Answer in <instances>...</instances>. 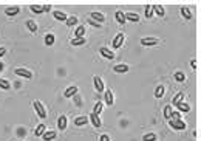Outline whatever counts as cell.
<instances>
[{"mask_svg": "<svg viewBox=\"0 0 201 141\" xmlns=\"http://www.w3.org/2000/svg\"><path fill=\"white\" fill-rule=\"evenodd\" d=\"M169 126L175 130H186V123L183 120H169Z\"/></svg>", "mask_w": 201, "mask_h": 141, "instance_id": "1", "label": "cell"}, {"mask_svg": "<svg viewBox=\"0 0 201 141\" xmlns=\"http://www.w3.org/2000/svg\"><path fill=\"white\" fill-rule=\"evenodd\" d=\"M33 107L36 109V112H37V115H39V118H42V120H45V118H46L45 107L42 106V102H40V101H34V102H33Z\"/></svg>", "mask_w": 201, "mask_h": 141, "instance_id": "2", "label": "cell"}, {"mask_svg": "<svg viewBox=\"0 0 201 141\" xmlns=\"http://www.w3.org/2000/svg\"><path fill=\"white\" fill-rule=\"evenodd\" d=\"M16 75L22 76L25 79H31L33 78V73L30 72V70H27V68H16Z\"/></svg>", "mask_w": 201, "mask_h": 141, "instance_id": "3", "label": "cell"}, {"mask_svg": "<svg viewBox=\"0 0 201 141\" xmlns=\"http://www.w3.org/2000/svg\"><path fill=\"white\" fill-rule=\"evenodd\" d=\"M99 53H100V56L105 58V59H115V53L110 51L107 46H100V48H99Z\"/></svg>", "mask_w": 201, "mask_h": 141, "instance_id": "4", "label": "cell"}, {"mask_svg": "<svg viewBox=\"0 0 201 141\" xmlns=\"http://www.w3.org/2000/svg\"><path fill=\"white\" fill-rule=\"evenodd\" d=\"M158 39H155V37H144V39H141V45H144V46H153V45H158Z\"/></svg>", "mask_w": 201, "mask_h": 141, "instance_id": "5", "label": "cell"}, {"mask_svg": "<svg viewBox=\"0 0 201 141\" xmlns=\"http://www.w3.org/2000/svg\"><path fill=\"white\" fill-rule=\"evenodd\" d=\"M76 95H78V87L76 85H71V87H68L64 91V96L65 98H73V96H76Z\"/></svg>", "mask_w": 201, "mask_h": 141, "instance_id": "6", "label": "cell"}, {"mask_svg": "<svg viewBox=\"0 0 201 141\" xmlns=\"http://www.w3.org/2000/svg\"><path fill=\"white\" fill-rule=\"evenodd\" d=\"M124 34L122 33H119V34H116V37L113 39V48L115 50H118V48H121V45H122V42H124Z\"/></svg>", "mask_w": 201, "mask_h": 141, "instance_id": "7", "label": "cell"}, {"mask_svg": "<svg viewBox=\"0 0 201 141\" xmlns=\"http://www.w3.org/2000/svg\"><path fill=\"white\" fill-rule=\"evenodd\" d=\"M90 19L94 20V22H97L99 25L105 22V16H104V14H100V13H91V14H90Z\"/></svg>", "mask_w": 201, "mask_h": 141, "instance_id": "8", "label": "cell"}, {"mask_svg": "<svg viewBox=\"0 0 201 141\" xmlns=\"http://www.w3.org/2000/svg\"><path fill=\"white\" fill-rule=\"evenodd\" d=\"M129 70H130V68H129L127 64H118V65L113 67V72H115V73H127Z\"/></svg>", "mask_w": 201, "mask_h": 141, "instance_id": "9", "label": "cell"}, {"mask_svg": "<svg viewBox=\"0 0 201 141\" xmlns=\"http://www.w3.org/2000/svg\"><path fill=\"white\" fill-rule=\"evenodd\" d=\"M93 82H94V88L97 90V91H104V82H102V79H100L99 76H93Z\"/></svg>", "mask_w": 201, "mask_h": 141, "instance_id": "10", "label": "cell"}, {"mask_svg": "<svg viewBox=\"0 0 201 141\" xmlns=\"http://www.w3.org/2000/svg\"><path fill=\"white\" fill-rule=\"evenodd\" d=\"M104 101H105V104H107V106H113V104H115L111 90H105V91H104Z\"/></svg>", "mask_w": 201, "mask_h": 141, "instance_id": "11", "label": "cell"}, {"mask_svg": "<svg viewBox=\"0 0 201 141\" xmlns=\"http://www.w3.org/2000/svg\"><path fill=\"white\" fill-rule=\"evenodd\" d=\"M88 121H91V124H93L94 127H100V126H102V123H100V118H99V115H94V113H90Z\"/></svg>", "mask_w": 201, "mask_h": 141, "instance_id": "12", "label": "cell"}, {"mask_svg": "<svg viewBox=\"0 0 201 141\" xmlns=\"http://www.w3.org/2000/svg\"><path fill=\"white\" fill-rule=\"evenodd\" d=\"M56 136H57V132H56V130H46V132L42 135V138H43L45 141H53Z\"/></svg>", "mask_w": 201, "mask_h": 141, "instance_id": "13", "label": "cell"}, {"mask_svg": "<svg viewBox=\"0 0 201 141\" xmlns=\"http://www.w3.org/2000/svg\"><path fill=\"white\" fill-rule=\"evenodd\" d=\"M19 13H20V6H9V8L5 9V14L9 16V17H14V16H17Z\"/></svg>", "mask_w": 201, "mask_h": 141, "instance_id": "14", "label": "cell"}, {"mask_svg": "<svg viewBox=\"0 0 201 141\" xmlns=\"http://www.w3.org/2000/svg\"><path fill=\"white\" fill-rule=\"evenodd\" d=\"M87 123H88V118H87V116H78V118L74 120V126H78V127L87 126Z\"/></svg>", "mask_w": 201, "mask_h": 141, "instance_id": "15", "label": "cell"}, {"mask_svg": "<svg viewBox=\"0 0 201 141\" xmlns=\"http://www.w3.org/2000/svg\"><path fill=\"white\" fill-rule=\"evenodd\" d=\"M152 9H153V14L159 16V17H164V6L163 5H152Z\"/></svg>", "mask_w": 201, "mask_h": 141, "instance_id": "16", "label": "cell"}, {"mask_svg": "<svg viewBox=\"0 0 201 141\" xmlns=\"http://www.w3.org/2000/svg\"><path fill=\"white\" fill-rule=\"evenodd\" d=\"M57 127H59L60 130H65V129H67V116H65V115H60V116H59Z\"/></svg>", "mask_w": 201, "mask_h": 141, "instance_id": "17", "label": "cell"}, {"mask_svg": "<svg viewBox=\"0 0 201 141\" xmlns=\"http://www.w3.org/2000/svg\"><path fill=\"white\" fill-rule=\"evenodd\" d=\"M53 16H54L56 20H60V22H67V19H68V16H67L64 11H54Z\"/></svg>", "mask_w": 201, "mask_h": 141, "instance_id": "18", "label": "cell"}, {"mask_svg": "<svg viewBox=\"0 0 201 141\" xmlns=\"http://www.w3.org/2000/svg\"><path fill=\"white\" fill-rule=\"evenodd\" d=\"M85 42H87L85 37H74V39H71V45H73V46H81V45H84Z\"/></svg>", "mask_w": 201, "mask_h": 141, "instance_id": "19", "label": "cell"}, {"mask_svg": "<svg viewBox=\"0 0 201 141\" xmlns=\"http://www.w3.org/2000/svg\"><path fill=\"white\" fill-rule=\"evenodd\" d=\"M125 20H130V22H139V16L136 13H125Z\"/></svg>", "mask_w": 201, "mask_h": 141, "instance_id": "20", "label": "cell"}, {"mask_svg": "<svg viewBox=\"0 0 201 141\" xmlns=\"http://www.w3.org/2000/svg\"><path fill=\"white\" fill-rule=\"evenodd\" d=\"M177 107H178V112H180V113H183V112H184V113H189V112H190V106H189L187 102H180Z\"/></svg>", "mask_w": 201, "mask_h": 141, "instance_id": "21", "label": "cell"}, {"mask_svg": "<svg viewBox=\"0 0 201 141\" xmlns=\"http://www.w3.org/2000/svg\"><path fill=\"white\" fill-rule=\"evenodd\" d=\"M183 99H184V93L180 91V93H177V95H175V98L172 99V104H173V106H178L180 102H183Z\"/></svg>", "mask_w": 201, "mask_h": 141, "instance_id": "22", "label": "cell"}, {"mask_svg": "<svg viewBox=\"0 0 201 141\" xmlns=\"http://www.w3.org/2000/svg\"><path fill=\"white\" fill-rule=\"evenodd\" d=\"M45 132H46V126H45V124H39V126L36 127V130H34V135H36V136H42Z\"/></svg>", "mask_w": 201, "mask_h": 141, "instance_id": "23", "label": "cell"}, {"mask_svg": "<svg viewBox=\"0 0 201 141\" xmlns=\"http://www.w3.org/2000/svg\"><path fill=\"white\" fill-rule=\"evenodd\" d=\"M25 25L28 27V30H30L31 33H36V31H37V23H36L34 20H31V19L27 20V23H25Z\"/></svg>", "mask_w": 201, "mask_h": 141, "instance_id": "24", "label": "cell"}, {"mask_svg": "<svg viewBox=\"0 0 201 141\" xmlns=\"http://www.w3.org/2000/svg\"><path fill=\"white\" fill-rule=\"evenodd\" d=\"M115 17H116V22L119 23V25H124V23H125V16H124L122 11H116Z\"/></svg>", "mask_w": 201, "mask_h": 141, "instance_id": "25", "label": "cell"}, {"mask_svg": "<svg viewBox=\"0 0 201 141\" xmlns=\"http://www.w3.org/2000/svg\"><path fill=\"white\" fill-rule=\"evenodd\" d=\"M67 27H76L78 25V17L76 16H71V17H68L67 19Z\"/></svg>", "mask_w": 201, "mask_h": 141, "instance_id": "26", "label": "cell"}, {"mask_svg": "<svg viewBox=\"0 0 201 141\" xmlns=\"http://www.w3.org/2000/svg\"><path fill=\"white\" fill-rule=\"evenodd\" d=\"M102 109H104V104L100 102V101H97V102L94 104V107H93V113H94V115H99L100 112H102Z\"/></svg>", "mask_w": 201, "mask_h": 141, "instance_id": "27", "label": "cell"}, {"mask_svg": "<svg viewBox=\"0 0 201 141\" xmlns=\"http://www.w3.org/2000/svg\"><path fill=\"white\" fill-rule=\"evenodd\" d=\"M164 91H166V88L163 85H158L156 90H155V98H163L164 96Z\"/></svg>", "mask_w": 201, "mask_h": 141, "instance_id": "28", "label": "cell"}, {"mask_svg": "<svg viewBox=\"0 0 201 141\" xmlns=\"http://www.w3.org/2000/svg\"><path fill=\"white\" fill-rule=\"evenodd\" d=\"M181 16H183V17H186L187 20H190V19H192V13H190V9H189V8H186V6H183V8H181Z\"/></svg>", "mask_w": 201, "mask_h": 141, "instance_id": "29", "label": "cell"}, {"mask_svg": "<svg viewBox=\"0 0 201 141\" xmlns=\"http://www.w3.org/2000/svg\"><path fill=\"white\" fill-rule=\"evenodd\" d=\"M53 43H54V34H51V33H49V34H46V36H45V45L51 46Z\"/></svg>", "mask_w": 201, "mask_h": 141, "instance_id": "30", "label": "cell"}, {"mask_svg": "<svg viewBox=\"0 0 201 141\" xmlns=\"http://www.w3.org/2000/svg\"><path fill=\"white\" fill-rule=\"evenodd\" d=\"M74 36L76 37H84L85 36V27H78L76 31H74Z\"/></svg>", "mask_w": 201, "mask_h": 141, "instance_id": "31", "label": "cell"}, {"mask_svg": "<svg viewBox=\"0 0 201 141\" xmlns=\"http://www.w3.org/2000/svg\"><path fill=\"white\" fill-rule=\"evenodd\" d=\"M30 9H31L33 13H37V14H42V13H43L42 5H31V6H30Z\"/></svg>", "mask_w": 201, "mask_h": 141, "instance_id": "32", "label": "cell"}, {"mask_svg": "<svg viewBox=\"0 0 201 141\" xmlns=\"http://www.w3.org/2000/svg\"><path fill=\"white\" fill-rule=\"evenodd\" d=\"M0 88H3V90H9V88H11V84H9L6 79H0Z\"/></svg>", "mask_w": 201, "mask_h": 141, "instance_id": "33", "label": "cell"}, {"mask_svg": "<svg viewBox=\"0 0 201 141\" xmlns=\"http://www.w3.org/2000/svg\"><path fill=\"white\" fill-rule=\"evenodd\" d=\"M156 139V133H147L142 136V141H155Z\"/></svg>", "mask_w": 201, "mask_h": 141, "instance_id": "34", "label": "cell"}, {"mask_svg": "<svg viewBox=\"0 0 201 141\" xmlns=\"http://www.w3.org/2000/svg\"><path fill=\"white\" fill-rule=\"evenodd\" d=\"M175 79H177L178 82H184V79H186V75H184L183 72H177V73H175Z\"/></svg>", "mask_w": 201, "mask_h": 141, "instance_id": "35", "label": "cell"}, {"mask_svg": "<svg viewBox=\"0 0 201 141\" xmlns=\"http://www.w3.org/2000/svg\"><path fill=\"white\" fill-rule=\"evenodd\" d=\"M172 106H166L164 107V118H167V120H170V115H172Z\"/></svg>", "mask_w": 201, "mask_h": 141, "instance_id": "36", "label": "cell"}, {"mask_svg": "<svg viewBox=\"0 0 201 141\" xmlns=\"http://www.w3.org/2000/svg\"><path fill=\"white\" fill-rule=\"evenodd\" d=\"M152 16H153V9H152V5H147V6H145V17H147V19H150Z\"/></svg>", "mask_w": 201, "mask_h": 141, "instance_id": "37", "label": "cell"}, {"mask_svg": "<svg viewBox=\"0 0 201 141\" xmlns=\"http://www.w3.org/2000/svg\"><path fill=\"white\" fill-rule=\"evenodd\" d=\"M170 120H181V113L180 112H172Z\"/></svg>", "mask_w": 201, "mask_h": 141, "instance_id": "38", "label": "cell"}, {"mask_svg": "<svg viewBox=\"0 0 201 141\" xmlns=\"http://www.w3.org/2000/svg\"><path fill=\"white\" fill-rule=\"evenodd\" d=\"M99 141H110V136L107 133H102V135L99 136Z\"/></svg>", "mask_w": 201, "mask_h": 141, "instance_id": "39", "label": "cell"}, {"mask_svg": "<svg viewBox=\"0 0 201 141\" xmlns=\"http://www.w3.org/2000/svg\"><path fill=\"white\" fill-rule=\"evenodd\" d=\"M88 23H90L91 27H94V28H100L99 23H97V22H94V20H91V19H88Z\"/></svg>", "mask_w": 201, "mask_h": 141, "instance_id": "40", "label": "cell"}, {"mask_svg": "<svg viewBox=\"0 0 201 141\" xmlns=\"http://www.w3.org/2000/svg\"><path fill=\"white\" fill-rule=\"evenodd\" d=\"M42 8H43V13L51 11V5H42Z\"/></svg>", "mask_w": 201, "mask_h": 141, "instance_id": "41", "label": "cell"}, {"mask_svg": "<svg viewBox=\"0 0 201 141\" xmlns=\"http://www.w3.org/2000/svg\"><path fill=\"white\" fill-rule=\"evenodd\" d=\"M6 54V48H3V46H0V58Z\"/></svg>", "mask_w": 201, "mask_h": 141, "instance_id": "42", "label": "cell"}, {"mask_svg": "<svg viewBox=\"0 0 201 141\" xmlns=\"http://www.w3.org/2000/svg\"><path fill=\"white\" fill-rule=\"evenodd\" d=\"M74 101H76V106H81L82 102H81V98L79 96H74Z\"/></svg>", "mask_w": 201, "mask_h": 141, "instance_id": "43", "label": "cell"}, {"mask_svg": "<svg viewBox=\"0 0 201 141\" xmlns=\"http://www.w3.org/2000/svg\"><path fill=\"white\" fill-rule=\"evenodd\" d=\"M190 65H192V68H196V67H198V62H196V61L193 59V61L190 62Z\"/></svg>", "mask_w": 201, "mask_h": 141, "instance_id": "44", "label": "cell"}, {"mask_svg": "<svg viewBox=\"0 0 201 141\" xmlns=\"http://www.w3.org/2000/svg\"><path fill=\"white\" fill-rule=\"evenodd\" d=\"M25 133H27V132H25V129H19V135H23V136H25Z\"/></svg>", "mask_w": 201, "mask_h": 141, "instance_id": "45", "label": "cell"}, {"mask_svg": "<svg viewBox=\"0 0 201 141\" xmlns=\"http://www.w3.org/2000/svg\"><path fill=\"white\" fill-rule=\"evenodd\" d=\"M5 68V65H3V62H0V72H2V70Z\"/></svg>", "mask_w": 201, "mask_h": 141, "instance_id": "46", "label": "cell"}]
</instances>
